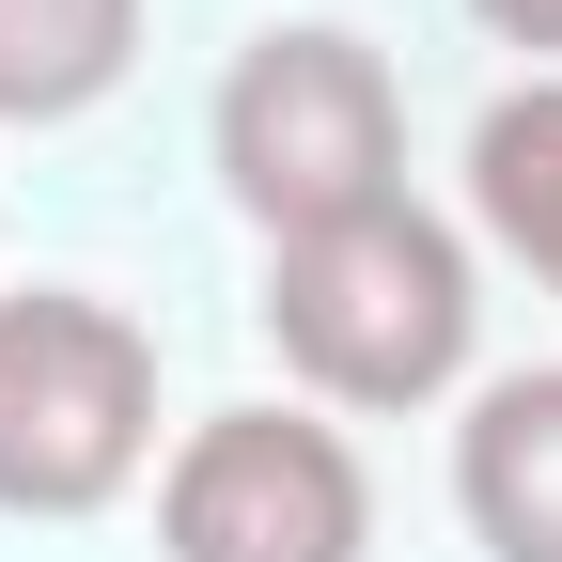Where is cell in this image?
<instances>
[{
	"label": "cell",
	"mask_w": 562,
	"mask_h": 562,
	"mask_svg": "<svg viewBox=\"0 0 562 562\" xmlns=\"http://www.w3.org/2000/svg\"><path fill=\"white\" fill-rule=\"evenodd\" d=\"M203 140H220V188H235V220L266 250L406 203V94H391L375 32H344V16H266L220 63Z\"/></svg>",
	"instance_id": "obj_2"
},
{
	"label": "cell",
	"mask_w": 562,
	"mask_h": 562,
	"mask_svg": "<svg viewBox=\"0 0 562 562\" xmlns=\"http://www.w3.org/2000/svg\"><path fill=\"white\" fill-rule=\"evenodd\" d=\"M140 63V0H0V125H79L125 94Z\"/></svg>",
	"instance_id": "obj_7"
},
{
	"label": "cell",
	"mask_w": 562,
	"mask_h": 562,
	"mask_svg": "<svg viewBox=\"0 0 562 562\" xmlns=\"http://www.w3.org/2000/svg\"><path fill=\"white\" fill-rule=\"evenodd\" d=\"M157 469V328L94 281L0 297V516L79 531Z\"/></svg>",
	"instance_id": "obj_3"
},
{
	"label": "cell",
	"mask_w": 562,
	"mask_h": 562,
	"mask_svg": "<svg viewBox=\"0 0 562 562\" xmlns=\"http://www.w3.org/2000/svg\"><path fill=\"white\" fill-rule=\"evenodd\" d=\"M453 516L484 562H562V360L484 375L453 422Z\"/></svg>",
	"instance_id": "obj_5"
},
{
	"label": "cell",
	"mask_w": 562,
	"mask_h": 562,
	"mask_svg": "<svg viewBox=\"0 0 562 562\" xmlns=\"http://www.w3.org/2000/svg\"><path fill=\"white\" fill-rule=\"evenodd\" d=\"M266 344L328 422H406V406L469 391V344H484L469 235L438 203H375V220L281 235L266 250Z\"/></svg>",
	"instance_id": "obj_1"
},
{
	"label": "cell",
	"mask_w": 562,
	"mask_h": 562,
	"mask_svg": "<svg viewBox=\"0 0 562 562\" xmlns=\"http://www.w3.org/2000/svg\"><path fill=\"white\" fill-rule=\"evenodd\" d=\"M157 562H375V469L328 406H203L157 453Z\"/></svg>",
	"instance_id": "obj_4"
},
{
	"label": "cell",
	"mask_w": 562,
	"mask_h": 562,
	"mask_svg": "<svg viewBox=\"0 0 562 562\" xmlns=\"http://www.w3.org/2000/svg\"><path fill=\"white\" fill-rule=\"evenodd\" d=\"M501 47H531V79H562V0H469Z\"/></svg>",
	"instance_id": "obj_8"
},
{
	"label": "cell",
	"mask_w": 562,
	"mask_h": 562,
	"mask_svg": "<svg viewBox=\"0 0 562 562\" xmlns=\"http://www.w3.org/2000/svg\"><path fill=\"white\" fill-rule=\"evenodd\" d=\"M469 235L562 297V79L484 94V125H469Z\"/></svg>",
	"instance_id": "obj_6"
}]
</instances>
